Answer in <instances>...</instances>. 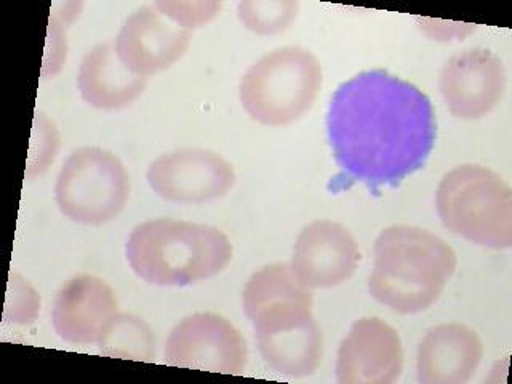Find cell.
Here are the masks:
<instances>
[{"label":"cell","instance_id":"1","mask_svg":"<svg viewBox=\"0 0 512 384\" xmlns=\"http://www.w3.org/2000/svg\"><path fill=\"white\" fill-rule=\"evenodd\" d=\"M327 135L340 168L333 189L364 183L376 192L397 188L428 162L436 143V116L420 88L373 69L336 88Z\"/></svg>","mask_w":512,"mask_h":384},{"label":"cell","instance_id":"2","mask_svg":"<svg viewBox=\"0 0 512 384\" xmlns=\"http://www.w3.org/2000/svg\"><path fill=\"white\" fill-rule=\"evenodd\" d=\"M242 301L261 357L274 372L293 378L316 372L324 336L312 316L311 290L288 264H269L253 272Z\"/></svg>","mask_w":512,"mask_h":384},{"label":"cell","instance_id":"3","mask_svg":"<svg viewBox=\"0 0 512 384\" xmlns=\"http://www.w3.org/2000/svg\"><path fill=\"white\" fill-rule=\"evenodd\" d=\"M456 253L426 229L391 226L375 244L370 295L400 314L426 311L439 300L456 269Z\"/></svg>","mask_w":512,"mask_h":384},{"label":"cell","instance_id":"4","mask_svg":"<svg viewBox=\"0 0 512 384\" xmlns=\"http://www.w3.org/2000/svg\"><path fill=\"white\" fill-rule=\"evenodd\" d=\"M136 276L157 287H188L212 279L231 263L232 245L207 224L159 218L133 229L125 245Z\"/></svg>","mask_w":512,"mask_h":384},{"label":"cell","instance_id":"5","mask_svg":"<svg viewBox=\"0 0 512 384\" xmlns=\"http://www.w3.org/2000/svg\"><path fill=\"white\" fill-rule=\"evenodd\" d=\"M437 212L445 228L495 250L512 245V192L490 168L460 165L440 181Z\"/></svg>","mask_w":512,"mask_h":384},{"label":"cell","instance_id":"6","mask_svg":"<svg viewBox=\"0 0 512 384\" xmlns=\"http://www.w3.org/2000/svg\"><path fill=\"white\" fill-rule=\"evenodd\" d=\"M322 87V66L306 48L274 50L240 80V103L260 124L280 127L301 119Z\"/></svg>","mask_w":512,"mask_h":384},{"label":"cell","instance_id":"7","mask_svg":"<svg viewBox=\"0 0 512 384\" xmlns=\"http://www.w3.org/2000/svg\"><path fill=\"white\" fill-rule=\"evenodd\" d=\"M130 194L124 164L101 148L72 152L56 180L55 199L60 212L80 224L108 223L119 215Z\"/></svg>","mask_w":512,"mask_h":384},{"label":"cell","instance_id":"8","mask_svg":"<svg viewBox=\"0 0 512 384\" xmlns=\"http://www.w3.org/2000/svg\"><path fill=\"white\" fill-rule=\"evenodd\" d=\"M165 362L202 372L242 375L248 349L228 319L213 312H197L181 320L165 343Z\"/></svg>","mask_w":512,"mask_h":384},{"label":"cell","instance_id":"9","mask_svg":"<svg viewBox=\"0 0 512 384\" xmlns=\"http://www.w3.org/2000/svg\"><path fill=\"white\" fill-rule=\"evenodd\" d=\"M148 183L162 199L180 204H202L220 199L236 183L228 160L208 149H181L152 162Z\"/></svg>","mask_w":512,"mask_h":384},{"label":"cell","instance_id":"10","mask_svg":"<svg viewBox=\"0 0 512 384\" xmlns=\"http://www.w3.org/2000/svg\"><path fill=\"white\" fill-rule=\"evenodd\" d=\"M189 42L191 32L170 20L156 5H148L128 16L114 45L125 68L148 79L181 60Z\"/></svg>","mask_w":512,"mask_h":384},{"label":"cell","instance_id":"11","mask_svg":"<svg viewBox=\"0 0 512 384\" xmlns=\"http://www.w3.org/2000/svg\"><path fill=\"white\" fill-rule=\"evenodd\" d=\"M440 93L458 119H482L500 103L506 69L500 56L485 48L452 56L440 71Z\"/></svg>","mask_w":512,"mask_h":384},{"label":"cell","instance_id":"12","mask_svg":"<svg viewBox=\"0 0 512 384\" xmlns=\"http://www.w3.org/2000/svg\"><path fill=\"white\" fill-rule=\"evenodd\" d=\"M404 368V349L396 328L378 317L352 324L341 341L336 380L341 384H391Z\"/></svg>","mask_w":512,"mask_h":384},{"label":"cell","instance_id":"13","mask_svg":"<svg viewBox=\"0 0 512 384\" xmlns=\"http://www.w3.org/2000/svg\"><path fill=\"white\" fill-rule=\"evenodd\" d=\"M359 260L351 232L343 224L322 220L300 232L290 268L304 287L332 288L354 276Z\"/></svg>","mask_w":512,"mask_h":384},{"label":"cell","instance_id":"14","mask_svg":"<svg viewBox=\"0 0 512 384\" xmlns=\"http://www.w3.org/2000/svg\"><path fill=\"white\" fill-rule=\"evenodd\" d=\"M117 316L116 293L98 277H74L56 293L53 327L61 340L68 343H100Z\"/></svg>","mask_w":512,"mask_h":384},{"label":"cell","instance_id":"15","mask_svg":"<svg viewBox=\"0 0 512 384\" xmlns=\"http://www.w3.org/2000/svg\"><path fill=\"white\" fill-rule=\"evenodd\" d=\"M484 344L474 330L461 324L431 328L418 348V380L423 384H464L476 375Z\"/></svg>","mask_w":512,"mask_h":384},{"label":"cell","instance_id":"16","mask_svg":"<svg viewBox=\"0 0 512 384\" xmlns=\"http://www.w3.org/2000/svg\"><path fill=\"white\" fill-rule=\"evenodd\" d=\"M148 79L135 76L117 56L114 42L96 45L84 56L77 74V87L85 103L114 111L130 106L143 95Z\"/></svg>","mask_w":512,"mask_h":384},{"label":"cell","instance_id":"17","mask_svg":"<svg viewBox=\"0 0 512 384\" xmlns=\"http://www.w3.org/2000/svg\"><path fill=\"white\" fill-rule=\"evenodd\" d=\"M100 348L106 356L151 362L154 338L151 328L143 320L130 314H119L101 338Z\"/></svg>","mask_w":512,"mask_h":384},{"label":"cell","instance_id":"18","mask_svg":"<svg viewBox=\"0 0 512 384\" xmlns=\"http://www.w3.org/2000/svg\"><path fill=\"white\" fill-rule=\"evenodd\" d=\"M298 15V4L292 0H247L239 5V18L245 28L268 36L290 28Z\"/></svg>","mask_w":512,"mask_h":384},{"label":"cell","instance_id":"19","mask_svg":"<svg viewBox=\"0 0 512 384\" xmlns=\"http://www.w3.org/2000/svg\"><path fill=\"white\" fill-rule=\"evenodd\" d=\"M39 309L40 298L36 290L29 287L20 276L12 274L5 303V319L15 324H29L36 319Z\"/></svg>","mask_w":512,"mask_h":384},{"label":"cell","instance_id":"20","mask_svg":"<svg viewBox=\"0 0 512 384\" xmlns=\"http://www.w3.org/2000/svg\"><path fill=\"white\" fill-rule=\"evenodd\" d=\"M154 5L170 20L189 32L212 21L221 7L216 2H156Z\"/></svg>","mask_w":512,"mask_h":384}]
</instances>
